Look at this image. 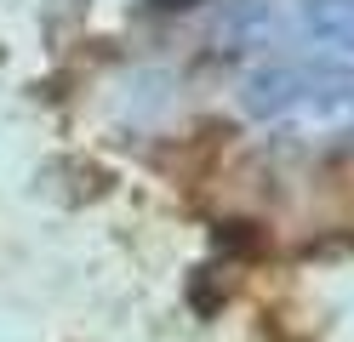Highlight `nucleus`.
<instances>
[{
  "mask_svg": "<svg viewBox=\"0 0 354 342\" xmlns=\"http://www.w3.org/2000/svg\"><path fill=\"white\" fill-rule=\"evenodd\" d=\"M171 6H177V0H171Z\"/></svg>",
  "mask_w": 354,
  "mask_h": 342,
  "instance_id": "f257e3e1",
  "label": "nucleus"
}]
</instances>
